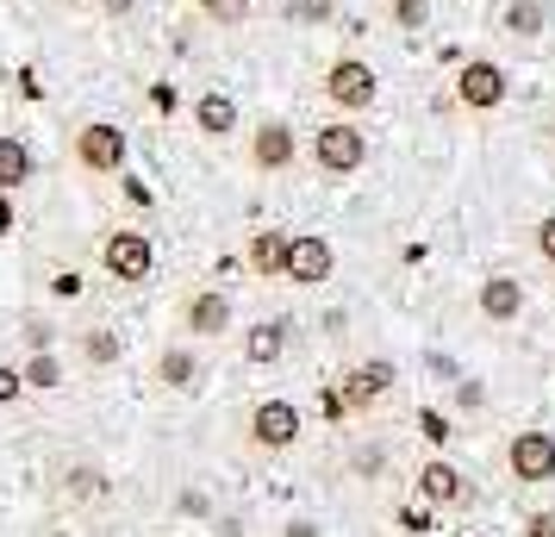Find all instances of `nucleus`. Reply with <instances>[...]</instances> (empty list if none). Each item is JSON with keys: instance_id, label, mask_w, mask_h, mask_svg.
<instances>
[{"instance_id": "1", "label": "nucleus", "mask_w": 555, "mask_h": 537, "mask_svg": "<svg viewBox=\"0 0 555 537\" xmlns=\"http://www.w3.org/2000/svg\"><path fill=\"white\" fill-rule=\"evenodd\" d=\"M362 163H369V131L356 126V119H325V126H312V169H319V176L350 181Z\"/></svg>"}, {"instance_id": "2", "label": "nucleus", "mask_w": 555, "mask_h": 537, "mask_svg": "<svg viewBox=\"0 0 555 537\" xmlns=\"http://www.w3.org/2000/svg\"><path fill=\"white\" fill-rule=\"evenodd\" d=\"M126 156H131V138L113 119H88V126L69 131V163L81 176H126Z\"/></svg>"}, {"instance_id": "3", "label": "nucleus", "mask_w": 555, "mask_h": 537, "mask_svg": "<svg viewBox=\"0 0 555 537\" xmlns=\"http://www.w3.org/2000/svg\"><path fill=\"white\" fill-rule=\"evenodd\" d=\"M244 444L256 457H287L300 444V407L294 400H256L244 419Z\"/></svg>"}, {"instance_id": "4", "label": "nucleus", "mask_w": 555, "mask_h": 537, "mask_svg": "<svg viewBox=\"0 0 555 537\" xmlns=\"http://www.w3.org/2000/svg\"><path fill=\"white\" fill-rule=\"evenodd\" d=\"M101 269H106V276H113L119 287L151 282V269H156V244H151V231H144V226H119V231H106V244H101Z\"/></svg>"}, {"instance_id": "5", "label": "nucleus", "mask_w": 555, "mask_h": 537, "mask_svg": "<svg viewBox=\"0 0 555 537\" xmlns=\"http://www.w3.org/2000/svg\"><path fill=\"white\" fill-rule=\"evenodd\" d=\"M505 475L518 487H543L555 482V437L543 425H525V432L505 437Z\"/></svg>"}, {"instance_id": "6", "label": "nucleus", "mask_w": 555, "mask_h": 537, "mask_svg": "<svg viewBox=\"0 0 555 537\" xmlns=\"http://www.w3.org/2000/svg\"><path fill=\"white\" fill-rule=\"evenodd\" d=\"M325 101L350 119V113H369V106L380 101V76L362 63V56H337L325 69Z\"/></svg>"}, {"instance_id": "7", "label": "nucleus", "mask_w": 555, "mask_h": 537, "mask_svg": "<svg viewBox=\"0 0 555 537\" xmlns=\"http://www.w3.org/2000/svg\"><path fill=\"white\" fill-rule=\"evenodd\" d=\"M331 269H337V251H331V238L319 231H294L287 238V263H281V282L294 287H325Z\"/></svg>"}, {"instance_id": "8", "label": "nucleus", "mask_w": 555, "mask_h": 537, "mask_svg": "<svg viewBox=\"0 0 555 537\" xmlns=\"http://www.w3.org/2000/svg\"><path fill=\"white\" fill-rule=\"evenodd\" d=\"M455 101L468 106V113H493L505 106V69L493 56H468L462 69H455Z\"/></svg>"}, {"instance_id": "9", "label": "nucleus", "mask_w": 555, "mask_h": 537, "mask_svg": "<svg viewBox=\"0 0 555 537\" xmlns=\"http://www.w3.org/2000/svg\"><path fill=\"white\" fill-rule=\"evenodd\" d=\"M176 325L188 337H225L231 332V301L219 294V287H194V294H181V307H176Z\"/></svg>"}, {"instance_id": "10", "label": "nucleus", "mask_w": 555, "mask_h": 537, "mask_svg": "<svg viewBox=\"0 0 555 537\" xmlns=\"http://www.w3.org/2000/svg\"><path fill=\"white\" fill-rule=\"evenodd\" d=\"M418 494H425L430 507H443V512H468L475 507V482H468L455 462H443V457L418 462Z\"/></svg>"}, {"instance_id": "11", "label": "nucleus", "mask_w": 555, "mask_h": 537, "mask_svg": "<svg viewBox=\"0 0 555 537\" xmlns=\"http://www.w3.org/2000/svg\"><path fill=\"white\" fill-rule=\"evenodd\" d=\"M206 357H194V344H163L151 362V382L163 387V394H201L206 387Z\"/></svg>"}, {"instance_id": "12", "label": "nucleus", "mask_w": 555, "mask_h": 537, "mask_svg": "<svg viewBox=\"0 0 555 537\" xmlns=\"http://www.w3.org/2000/svg\"><path fill=\"white\" fill-rule=\"evenodd\" d=\"M294 156H300V138H294L287 119H256V131H250V169L256 176L294 169Z\"/></svg>"}, {"instance_id": "13", "label": "nucleus", "mask_w": 555, "mask_h": 537, "mask_svg": "<svg viewBox=\"0 0 555 537\" xmlns=\"http://www.w3.org/2000/svg\"><path fill=\"white\" fill-rule=\"evenodd\" d=\"M387 387H393V362L369 357V362H356V369H344V387H337V394H344V407L350 412H369Z\"/></svg>"}, {"instance_id": "14", "label": "nucleus", "mask_w": 555, "mask_h": 537, "mask_svg": "<svg viewBox=\"0 0 555 537\" xmlns=\"http://www.w3.org/2000/svg\"><path fill=\"white\" fill-rule=\"evenodd\" d=\"M475 312L493 319V325H512V319L525 312V282H518V276H487V282L475 287Z\"/></svg>"}, {"instance_id": "15", "label": "nucleus", "mask_w": 555, "mask_h": 537, "mask_svg": "<svg viewBox=\"0 0 555 537\" xmlns=\"http://www.w3.org/2000/svg\"><path fill=\"white\" fill-rule=\"evenodd\" d=\"M287 337H294L287 319H256L250 332H244V362H250V369H275V362L287 357Z\"/></svg>"}, {"instance_id": "16", "label": "nucleus", "mask_w": 555, "mask_h": 537, "mask_svg": "<svg viewBox=\"0 0 555 537\" xmlns=\"http://www.w3.org/2000/svg\"><path fill=\"white\" fill-rule=\"evenodd\" d=\"M237 126H244V119H237V101H231V94H219V88H212V94H201V101H194V131H201L206 144H225Z\"/></svg>"}, {"instance_id": "17", "label": "nucleus", "mask_w": 555, "mask_h": 537, "mask_svg": "<svg viewBox=\"0 0 555 537\" xmlns=\"http://www.w3.org/2000/svg\"><path fill=\"white\" fill-rule=\"evenodd\" d=\"M56 494H63L69 507H94V500H106V469L101 462H69L63 482H56Z\"/></svg>"}, {"instance_id": "18", "label": "nucleus", "mask_w": 555, "mask_h": 537, "mask_svg": "<svg viewBox=\"0 0 555 537\" xmlns=\"http://www.w3.org/2000/svg\"><path fill=\"white\" fill-rule=\"evenodd\" d=\"M500 31H505V38H518V44H530V38H543V31H550V7H543V0H505Z\"/></svg>"}, {"instance_id": "19", "label": "nucleus", "mask_w": 555, "mask_h": 537, "mask_svg": "<svg viewBox=\"0 0 555 537\" xmlns=\"http://www.w3.org/2000/svg\"><path fill=\"white\" fill-rule=\"evenodd\" d=\"M287 238L294 231H275V226H262L250 238V276H262V282H281V263H287Z\"/></svg>"}, {"instance_id": "20", "label": "nucleus", "mask_w": 555, "mask_h": 537, "mask_svg": "<svg viewBox=\"0 0 555 537\" xmlns=\"http://www.w3.org/2000/svg\"><path fill=\"white\" fill-rule=\"evenodd\" d=\"M26 181H31V144L20 131H0V194H13Z\"/></svg>"}, {"instance_id": "21", "label": "nucleus", "mask_w": 555, "mask_h": 537, "mask_svg": "<svg viewBox=\"0 0 555 537\" xmlns=\"http://www.w3.org/2000/svg\"><path fill=\"white\" fill-rule=\"evenodd\" d=\"M20 369H26V387H31V394H51V387H63V362H56V350H31Z\"/></svg>"}, {"instance_id": "22", "label": "nucleus", "mask_w": 555, "mask_h": 537, "mask_svg": "<svg viewBox=\"0 0 555 537\" xmlns=\"http://www.w3.org/2000/svg\"><path fill=\"white\" fill-rule=\"evenodd\" d=\"M81 362H88V369H113V362H119V337L113 332H81Z\"/></svg>"}, {"instance_id": "23", "label": "nucleus", "mask_w": 555, "mask_h": 537, "mask_svg": "<svg viewBox=\"0 0 555 537\" xmlns=\"http://www.w3.org/2000/svg\"><path fill=\"white\" fill-rule=\"evenodd\" d=\"M387 20L400 31H425V20H430V0H387Z\"/></svg>"}, {"instance_id": "24", "label": "nucleus", "mask_w": 555, "mask_h": 537, "mask_svg": "<svg viewBox=\"0 0 555 537\" xmlns=\"http://www.w3.org/2000/svg\"><path fill=\"white\" fill-rule=\"evenodd\" d=\"M212 26H244L250 20V0H194Z\"/></svg>"}, {"instance_id": "25", "label": "nucleus", "mask_w": 555, "mask_h": 537, "mask_svg": "<svg viewBox=\"0 0 555 537\" xmlns=\"http://www.w3.org/2000/svg\"><path fill=\"white\" fill-rule=\"evenodd\" d=\"M20 394H31V387H26V369H13V362H0V407H13Z\"/></svg>"}, {"instance_id": "26", "label": "nucleus", "mask_w": 555, "mask_h": 537, "mask_svg": "<svg viewBox=\"0 0 555 537\" xmlns=\"http://www.w3.org/2000/svg\"><path fill=\"white\" fill-rule=\"evenodd\" d=\"M530 244H537V256H543V263H555V213H543V219H537Z\"/></svg>"}, {"instance_id": "27", "label": "nucleus", "mask_w": 555, "mask_h": 537, "mask_svg": "<svg viewBox=\"0 0 555 537\" xmlns=\"http://www.w3.org/2000/svg\"><path fill=\"white\" fill-rule=\"evenodd\" d=\"M525 537H555V507H550V512H530V519H525Z\"/></svg>"}, {"instance_id": "28", "label": "nucleus", "mask_w": 555, "mask_h": 537, "mask_svg": "<svg viewBox=\"0 0 555 537\" xmlns=\"http://www.w3.org/2000/svg\"><path fill=\"white\" fill-rule=\"evenodd\" d=\"M418 425H425V437H430V444H443V437H450V425H443V419H437V412H418Z\"/></svg>"}, {"instance_id": "29", "label": "nucleus", "mask_w": 555, "mask_h": 537, "mask_svg": "<svg viewBox=\"0 0 555 537\" xmlns=\"http://www.w3.org/2000/svg\"><path fill=\"white\" fill-rule=\"evenodd\" d=\"M26 344H31V350H51V325H38V319H26Z\"/></svg>"}, {"instance_id": "30", "label": "nucleus", "mask_w": 555, "mask_h": 537, "mask_svg": "<svg viewBox=\"0 0 555 537\" xmlns=\"http://www.w3.org/2000/svg\"><path fill=\"white\" fill-rule=\"evenodd\" d=\"M400 519H405V532H425V525H430V512H425V507H405Z\"/></svg>"}, {"instance_id": "31", "label": "nucleus", "mask_w": 555, "mask_h": 537, "mask_svg": "<svg viewBox=\"0 0 555 537\" xmlns=\"http://www.w3.org/2000/svg\"><path fill=\"white\" fill-rule=\"evenodd\" d=\"M287 537H319V525H287Z\"/></svg>"}, {"instance_id": "32", "label": "nucleus", "mask_w": 555, "mask_h": 537, "mask_svg": "<svg viewBox=\"0 0 555 537\" xmlns=\"http://www.w3.org/2000/svg\"><path fill=\"white\" fill-rule=\"evenodd\" d=\"M0 231H13V206L0 201Z\"/></svg>"}, {"instance_id": "33", "label": "nucleus", "mask_w": 555, "mask_h": 537, "mask_svg": "<svg viewBox=\"0 0 555 537\" xmlns=\"http://www.w3.org/2000/svg\"><path fill=\"white\" fill-rule=\"evenodd\" d=\"M126 7H131V0H106V13H126Z\"/></svg>"}, {"instance_id": "34", "label": "nucleus", "mask_w": 555, "mask_h": 537, "mask_svg": "<svg viewBox=\"0 0 555 537\" xmlns=\"http://www.w3.org/2000/svg\"><path fill=\"white\" fill-rule=\"evenodd\" d=\"M69 7H88V0H69Z\"/></svg>"}]
</instances>
